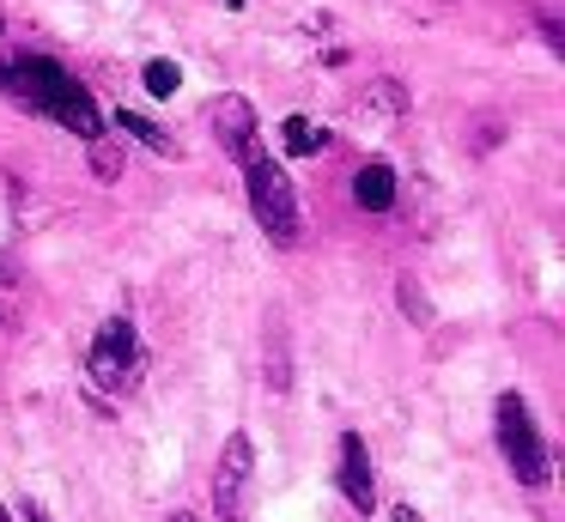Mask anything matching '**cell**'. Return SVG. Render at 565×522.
I'll return each mask as SVG.
<instances>
[{"instance_id": "7", "label": "cell", "mask_w": 565, "mask_h": 522, "mask_svg": "<svg viewBox=\"0 0 565 522\" xmlns=\"http://www.w3.org/2000/svg\"><path fill=\"white\" fill-rule=\"evenodd\" d=\"M341 492H347V504H353L359 516L377 510V480H371V456H365V437L359 432L341 437Z\"/></svg>"}, {"instance_id": "3", "label": "cell", "mask_w": 565, "mask_h": 522, "mask_svg": "<svg viewBox=\"0 0 565 522\" xmlns=\"http://www.w3.org/2000/svg\"><path fill=\"white\" fill-rule=\"evenodd\" d=\"M86 376L104 388V395H122V388L140 383V334H135V322H128V316H110V322L92 334Z\"/></svg>"}, {"instance_id": "15", "label": "cell", "mask_w": 565, "mask_h": 522, "mask_svg": "<svg viewBox=\"0 0 565 522\" xmlns=\"http://www.w3.org/2000/svg\"><path fill=\"white\" fill-rule=\"evenodd\" d=\"M25 522H50V510H43V504H31V498H25Z\"/></svg>"}, {"instance_id": "16", "label": "cell", "mask_w": 565, "mask_h": 522, "mask_svg": "<svg viewBox=\"0 0 565 522\" xmlns=\"http://www.w3.org/2000/svg\"><path fill=\"white\" fill-rule=\"evenodd\" d=\"M395 522H426V516H419V510H407V504H402V510H395Z\"/></svg>"}, {"instance_id": "5", "label": "cell", "mask_w": 565, "mask_h": 522, "mask_svg": "<svg viewBox=\"0 0 565 522\" xmlns=\"http://www.w3.org/2000/svg\"><path fill=\"white\" fill-rule=\"evenodd\" d=\"M249 473H256V444L244 432L225 437L220 473H213V510L220 522H249Z\"/></svg>"}, {"instance_id": "17", "label": "cell", "mask_w": 565, "mask_h": 522, "mask_svg": "<svg viewBox=\"0 0 565 522\" xmlns=\"http://www.w3.org/2000/svg\"><path fill=\"white\" fill-rule=\"evenodd\" d=\"M171 522H201V516H189V510H177V516Z\"/></svg>"}, {"instance_id": "11", "label": "cell", "mask_w": 565, "mask_h": 522, "mask_svg": "<svg viewBox=\"0 0 565 522\" xmlns=\"http://www.w3.org/2000/svg\"><path fill=\"white\" fill-rule=\"evenodd\" d=\"M140 79H147L152 97H177V85H183V67H177V61H147V73H140Z\"/></svg>"}, {"instance_id": "9", "label": "cell", "mask_w": 565, "mask_h": 522, "mask_svg": "<svg viewBox=\"0 0 565 522\" xmlns=\"http://www.w3.org/2000/svg\"><path fill=\"white\" fill-rule=\"evenodd\" d=\"M116 128H122L128 140H140V146H147V152H159V158H171V152H177V140H171V134H164L159 121L135 116V109H116Z\"/></svg>"}, {"instance_id": "10", "label": "cell", "mask_w": 565, "mask_h": 522, "mask_svg": "<svg viewBox=\"0 0 565 522\" xmlns=\"http://www.w3.org/2000/svg\"><path fill=\"white\" fill-rule=\"evenodd\" d=\"M280 140H286V152H292V158H310V152H322V146H329V134H322L310 116H286L280 121Z\"/></svg>"}, {"instance_id": "12", "label": "cell", "mask_w": 565, "mask_h": 522, "mask_svg": "<svg viewBox=\"0 0 565 522\" xmlns=\"http://www.w3.org/2000/svg\"><path fill=\"white\" fill-rule=\"evenodd\" d=\"M402 310H407V322H419V328L431 322V303H426V291H419L414 279H402Z\"/></svg>"}, {"instance_id": "13", "label": "cell", "mask_w": 565, "mask_h": 522, "mask_svg": "<svg viewBox=\"0 0 565 522\" xmlns=\"http://www.w3.org/2000/svg\"><path fill=\"white\" fill-rule=\"evenodd\" d=\"M92 170H98L104 182H116V170H122V158H116L104 140H92Z\"/></svg>"}, {"instance_id": "4", "label": "cell", "mask_w": 565, "mask_h": 522, "mask_svg": "<svg viewBox=\"0 0 565 522\" xmlns=\"http://www.w3.org/2000/svg\"><path fill=\"white\" fill-rule=\"evenodd\" d=\"M499 449H504V461H511V473L523 486H547L553 461H547V444H541L523 395H499Z\"/></svg>"}, {"instance_id": "14", "label": "cell", "mask_w": 565, "mask_h": 522, "mask_svg": "<svg viewBox=\"0 0 565 522\" xmlns=\"http://www.w3.org/2000/svg\"><path fill=\"white\" fill-rule=\"evenodd\" d=\"M0 286H19V262L7 249H0Z\"/></svg>"}, {"instance_id": "1", "label": "cell", "mask_w": 565, "mask_h": 522, "mask_svg": "<svg viewBox=\"0 0 565 522\" xmlns=\"http://www.w3.org/2000/svg\"><path fill=\"white\" fill-rule=\"evenodd\" d=\"M0 97H13V104L38 109V116H55L67 134H79V140H98L104 134V116H98V104H92V92L67 67H55L50 55L7 61V67H0Z\"/></svg>"}, {"instance_id": "2", "label": "cell", "mask_w": 565, "mask_h": 522, "mask_svg": "<svg viewBox=\"0 0 565 522\" xmlns=\"http://www.w3.org/2000/svg\"><path fill=\"white\" fill-rule=\"evenodd\" d=\"M237 164H244V189H249V206H256V225L268 231L280 249H286V243H298V194H292V177H286V170L262 152V140L249 146Z\"/></svg>"}, {"instance_id": "19", "label": "cell", "mask_w": 565, "mask_h": 522, "mask_svg": "<svg viewBox=\"0 0 565 522\" xmlns=\"http://www.w3.org/2000/svg\"><path fill=\"white\" fill-rule=\"evenodd\" d=\"M232 7H237V0H232Z\"/></svg>"}, {"instance_id": "6", "label": "cell", "mask_w": 565, "mask_h": 522, "mask_svg": "<svg viewBox=\"0 0 565 522\" xmlns=\"http://www.w3.org/2000/svg\"><path fill=\"white\" fill-rule=\"evenodd\" d=\"M207 128H213V140H220L232 158H244L249 146H256V109H249V97H237V92L213 97V104H207Z\"/></svg>"}, {"instance_id": "18", "label": "cell", "mask_w": 565, "mask_h": 522, "mask_svg": "<svg viewBox=\"0 0 565 522\" xmlns=\"http://www.w3.org/2000/svg\"><path fill=\"white\" fill-rule=\"evenodd\" d=\"M0 522H7V510H0Z\"/></svg>"}, {"instance_id": "8", "label": "cell", "mask_w": 565, "mask_h": 522, "mask_svg": "<svg viewBox=\"0 0 565 522\" xmlns=\"http://www.w3.org/2000/svg\"><path fill=\"white\" fill-rule=\"evenodd\" d=\"M353 201L365 206V213H390V206H395V170L377 164V158L359 164L353 170Z\"/></svg>"}]
</instances>
